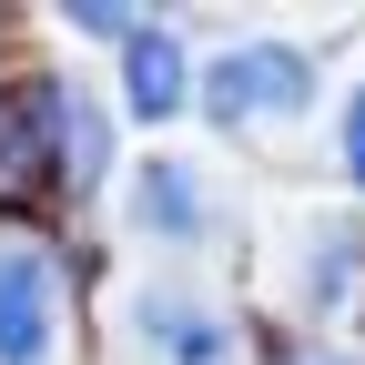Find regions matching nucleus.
I'll list each match as a JSON object with an SVG mask.
<instances>
[{"mask_svg":"<svg viewBox=\"0 0 365 365\" xmlns=\"http://www.w3.org/2000/svg\"><path fill=\"white\" fill-rule=\"evenodd\" d=\"M355 274H365V223H345V213H325L304 234V274H294V294H304V314H335L345 294H355Z\"/></svg>","mask_w":365,"mask_h":365,"instance_id":"423d86ee","label":"nucleus"},{"mask_svg":"<svg viewBox=\"0 0 365 365\" xmlns=\"http://www.w3.org/2000/svg\"><path fill=\"white\" fill-rule=\"evenodd\" d=\"M153 11H122V0H71V31H102V41H132Z\"/></svg>","mask_w":365,"mask_h":365,"instance_id":"1a4fd4ad","label":"nucleus"},{"mask_svg":"<svg viewBox=\"0 0 365 365\" xmlns=\"http://www.w3.org/2000/svg\"><path fill=\"white\" fill-rule=\"evenodd\" d=\"M61 345V264L51 244L0 234V365H51Z\"/></svg>","mask_w":365,"mask_h":365,"instance_id":"f03ea898","label":"nucleus"},{"mask_svg":"<svg viewBox=\"0 0 365 365\" xmlns=\"http://www.w3.org/2000/svg\"><path fill=\"white\" fill-rule=\"evenodd\" d=\"M345 173L365 182V91H355V102H345Z\"/></svg>","mask_w":365,"mask_h":365,"instance_id":"9d476101","label":"nucleus"},{"mask_svg":"<svg viewBox=\"0 0 365 365\" xmlns=\"http://www.w3.org/2000/svg\"><path fill=\"white\" fill-rule=\"evenodd\" d=\"M203 102L223 132H284L294 112H314V51L304 41H234L203 71Z\"/></svg>","mask_w":365,"mask_h":365,"instance_id":"f257e3e1","label":"nucleus"},{"mask_svg":"<svg viewBox=\"0 0 365 365\" xmlns=\"http://www.w3.org/2000/svg\"><path fill=\"white\" fill-rule=\"evenodd\" d=\"M182 81H193V71H182V41L163 31V21H143V31H132V61H122V91H132V112H182Z\"/></svg>","mask_w":365,"mask_h":365,"instance_id":"0eeeda50","label":"nucleus"},{"mask_svg":"<svg viewBox=\"0 0 365 365\" xmlns=\"http://www.w3.org/2000/svg\"><path fill=\"white\" fill-rule=\"evenodd\" d=\"M51 112H61L51 81H11V91H0V213H21V203L51 193V173H61Z\"/></svg>","mask_w":365,"mask_h":365,"instance_id":"20e7f679","label":"nucleus"},{"mask_svg":"<svg viewBox=\"0 0 365 365\" xmlns=\"http://www.w3.org/2000/svg\"><path fill=\"white\" fill-rule=\"evenodd\" d=\"M213 182L193 173V163H143L132 173V234H153V244H213Z\"/></svg>","mask_w":365,"mask_h":365,"instance_id":"39448f33","label":"nucleus"},{"mask_svg":"<svg viewBox=\"0 0 365 365\" xmlns=\"http://www.w3.org/2000/svg\"><path fill=\"white\" fill-rule=\"evenodd\" d=\"M51 143H61V173H71V193H81V182H102V163H112L102 102H81V91H61V112H51Z\"/></svg>","mask_w":365,"mask_h":365,"instance_id":"6e6552de","label":"nucleus"},{"mask_svg":"<svg viewBox=\"0 0 365 365\" xmlns=\"http://www.w3.org/2000/svg\"><path fill=\"white\" fill-rule=\"evenodd\" d=\"M284 365H355V355H335V345H304V355H284Z\"/></svg>","mask_w":365,"mask_h":365,"instance_id":"9b49d317","label":"nucleus"},{"mask_svg":"<svg viewBox=\"0 0 365 365\" xmlns=\"http://www.w3.org/2000/svg\"><path fill=\"white\" fill-rule=\"evenodd\" d=\"M132 345H143L153 365H244L234 314L203 304L193 284H143L132 294Z\"/></svg>","mask_w":365,"mask_h":365,"instance_id":"7ed1b4c3","label":"nucleus"}]
</instances>
